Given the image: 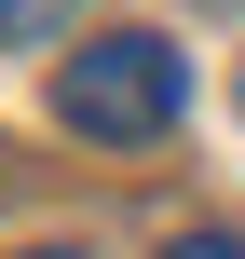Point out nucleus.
Listing matches in <instances>:
<instances>
[{
    "instance_id": "f257e3e1",
    "label": "nucleus",
    "mask_w": 245,
    "mask_h": 259,
    "mask_svg": "<svg viewBox=\"0 0 245 259\" xmlns=\"http://www.w3.org/2000/svg\"><path fill=\"white\" fill-rule=\"evenodd\" d=\"M177 109H191V55H177L164 27H95V41H68V68H55V123L95 137V150H150Z\"/></svg>"
},
{
    "instance_id": "f03ea898",
    "label": "nucleus",
    "mask_w": 245,
    "mask_h": 259,
    "mask_svg": "<svg viewBox=\"0 0 245 259\" xmlns=\"http://www.w3.org/2000/svg\"><path fill=\"white\" fill-rule=\"evenodd\" d=\"M68 27V0H0V41H55Z\"/></svg>"
},
{
    "instance_id": "7ed1b4c3",
    "label": "nucleus",
    "mask_w": 245,
    "mask_h": 259,
    "mask_svg": "<svg viewBox=\"0 0 245 259\" xmlns=\"http://www.w3.org/2000/svg\"><path fill=\"white\" fill-rule=\"evenodd\" d=\"M164 259H245V232H177Z\"/></svg>"
},
{
    "instance_id": "20e7f679",
    "label": "nucleus",
    "mask_w": 245,
    "mask_h": 259,
    "mask_svg": "<svg viewBox=\"0 0 245 259\" xmlns=\"http://www.w3.org/2000/svg\"><path fill=\"white\" fill-rule=\"evenodd\" d=\"M27 259H82V246H27Z\"/></svg>"
}]
</instances>
